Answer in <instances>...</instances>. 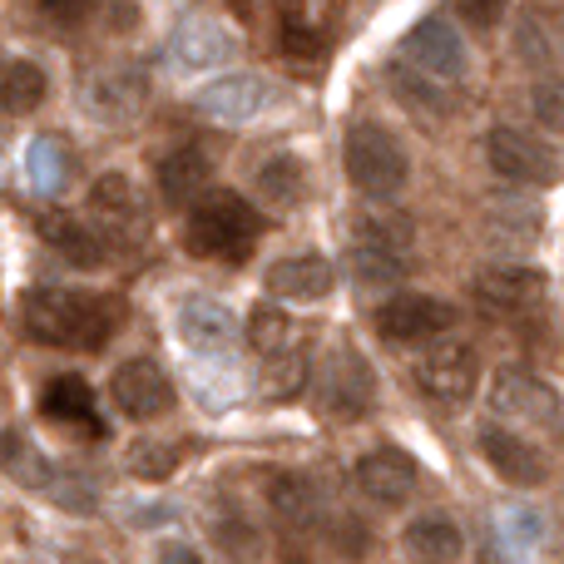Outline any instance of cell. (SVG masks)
I'll return each mask as SVG.
<instances>
[{
    "mask_svg": "<svg viewBox=\"0 0 564 564\" xmlns=\"http://www.w3.org/2000/svg\"><path fill=\"white\" fill-rule=\"evenodd\" d=\"M119 302L99 297V292H79V288H35L20 302V327L30 341L45 347H79V351H99L109 337L119 332Z\"/></svg>",
    "mask_w": 564,
    "mask_h": 564,
    "instance_id": "1",
    "label": "cell"
},
{
    "mask_svg": "<svg viewBox=\"0 0 564 564\" xmlns=\"http://www.w3.org/2000/svg\"><path fill=\"white\" fill-rule=\"evenodd\" d=\"M253 238H258V214L243 194H208L204 204L188 214V253L198 258H214V263H243L253 253Z\"/></svg>",
    "mask_w": 564,
    "mask_h": 564,
    "instance_id": "2",
    "label": "cell"
},
{
    "mask_svg": "<svg viewBox=\"0 0 564 564\" xmlns=\"http://www.w3.org/2000/svg\"><path fill=\"white\" fill-rule=\"evenodd\" d=\"M347 174L371 198L401 194V184H406V154H401L397 134H387L381 124H357L347 134Z\"/></svg>",
    "mask_w": 564,
    "mask_h": 564,
    "instance_id": "3",
    "label": "cell"
},
{
    "mask_svg": "<svg viewBox=\"0 0 564 564\" xmlns=\"http://www.w3.org/2000/svg\"><path fill=\"white\" fill-rule=\"evenodd\" d=\"M486 154H490V169L510 184H530V188H550L560 184V159L550 144H540L535 134L525 129H510V124H496L486 134Z\"/></svg>",
    "mask_w": 564,
    "mask_h": 564,
    "instance_id": "4",
    "label": "cell"
},
{
    "mask_svg": "<svg viewBox=\"0 0 564 564\" xmlns=\"http://www.w3.org/2000/svg\"><path fill=\"white\" fill-rule=\"evenodd\" d=\"M476 381H480V357L466 341H446V347L426 351V361L416 367L421 397H431L436 406H466L476 397Z\"/></svg>",
    "mask_w": 564,
    "mask_h": 564,
    "instance_id": "5",
    "label": "cell"
},
{
    "mask_svg": "<svg viewBox=\"0 0 564 564\" xmlns=\"http://www.w3.org/2000/svg\"><path fill=\"white\" fill-rule=\"evenodd\" d=\"M401 55H406L411 65L426 69V79H460L466 75V40H460V30L451 25L446 15L416 20V25L406 30V40H401Z\"/></svg>",
    "mask_w": 564,
    "mask_h": 564,
    "instance_id": "6",
    "label": "cell"
},
{
    "mask_svg": "<svg viewBox=\"0 0 564 564\" xmlns=\"http://www.w3.org/2000/svg\"><path fill=\"white\" fill-rule=\"evenodd\" d=\"M109 397H115V406L124 411L129 421H159L169 406H174V381L164 377L159 361L134 357L109 377Z\"/></svg>",
    "mask_w": 564,
    "mask_h": 564,
    "instance_id": "7",
    "label": "cell"
},
{
    "mask_svg": "<svg viewBox=\"0 0 564 564\" xmlns=\"http://www.w3.org/2000/svg\"><path fill=\"white\" fill-rule=\"evenodd\" d=\"M278 99V89L268 85V79L258 75H224L214 79V85H204L194 95V109L198 115H208L214 124H248V119H258L268 105Z\"/></svg>",
    "mask_w": 564,
    "mask_h": 564,
    "instance_id": "8",
    "label": "cell"
},
{
    "mask_svg": "<svg viewBox=\"0 0 564 564\" xmlns=\"http://www.w3.org/2000/svg\"><path fill=\"white\" fill-rule=\"evenodd\" d=\"M164 59L174 69H188V75H198V69H224L228 59H238V35L228 25H218V20H184V25L169 35Z\"/></svg>",
    "mask_w": 564,
    "mask_h": 564,
    "instance_id": "9",
    "label": "cell"
},
{
    "mask_svg": "<svg viewBox=\"0 0 564 564\" xmlns=\"http://www.w3.org/2000/svg\"><path fill=\"white\" fill-rule=\"evenodd\" d=\"M178 337L188 341L194 351H204V357H224L228 347L238 341V317L228 312V302L208 297V292H188L184 302H178Z\"/></svg>",
    "mask_w": 564,
    "mask_h": 564,
    "instance_id": "10",
    "label": "cell"
},
{
    "mask_svg": "<svg viewBox=\"0 0 564 564\" xmlns=\"http://www.w3.org/2000/svg\"><path fill=\"white\" fill-rule=\"evenodd\" d=\"M456 327V307L441 297H391L387 307L377 312V332L387 341H426V337H441V332Z\"/></svg>",
    "mask_w": 564,
    "mask_h": 564,
    "instance_id": "11",
    "label": "cell"
},
{
    "mask_svg": "<svg viewBox=\"0 0 564 564\" xmlns=\"http://www.w3.org/2000/svg\"><path fill=\"white\" fill-rule=\"evenodd\" d=\"M371 397H377V381H371L367 361H361L351 347L332 351L327 377H322V406L341 421H357L371 411Z\"/></svg>",
    "mask_w": 564,
    "mask_h": 564,
    "instance_id": "12",
    "label": "cell"
},
{
    "mask_svg": "<svg viewBox=\"0 0 564 564\" xmlns=\"http://www.w3.org/2000/svg\"><path fill=\"white\" fill-rule=\"evenodd\" d=\"M357 486H361V496L377 500V506H401V500H411V490H416V460L397 446H377L357 460Z\"/></svg>",
    "mask_w": 564,
    "mask_h": 564,
    "instance_id": "13",
    "label": "cell"
},
{
    "mask_svg": "<svg viewBox=\"0 0 564 564\" xmlns=\"http://www.w3.org/2000/svg\"><path fill=\"white\" fill-rule=\"evenodd\" d=\"M550 292L545 268H530V263H496L476 278V297L486 302L490 312H520V307H535L540 297Z\"/></svg>",
    "mask_w": 564,
    "mask_h": 564,
    "instance_id": "14",
    "label": "cell"
},
{
    "mask_svg": "<svg viewBox=\"0 0 564 564\" xmlns=\"http://www.w3.org/2000/svg\"><path fill=\"white\" fill-rule=\"evenodd\" d=\"M149 99V79L139 69H99L85 85V109L99 124H124L139 115V105Z\"/></svg>",
    "mask_w": 564,
    "mask_h": 564,
    "instance_id": "15",
    "label": "cell"
},
{
    "mask_svg": "<svg viewBox=\"0 0 564 564\" xmlns=\"http://www.w3.org/2000/svg\"><path fill=\"white\" fill-rule=\"evenodd\" d=\"M490 397H496V411H506V416L535 421V426H555L560 421V397L540 377H530V371H520V367L496 371V391H490Z\"/></svg>",
    "mask_w": 564,
    "mask_h": 564,
    "instance_id": "16",
    "label": "cell"
},
{
    "mask_svg": "<svg viewBox=\"0 0 564 564\" xmlns=\"http://www.w3.org/2000/svg\"><path fill=\"white\" fill-rule=\"evenodd\" d=\"M480 456H486V466L496 470L506 486H540L545 480V456H540L530 441H520L516 431H486L480 436Z\"/></svg>",
    "mask_w": 564,
    "mask_h": 564,
    "instance_id": "17",
    "label": "cell"
},
{
    "mask_svg": "<svg viewBox=\"0 0 564 564\" xmlns=\"http://www.w3.org/2000/svg\"><path fill=\"white\" fill-rule=\"evenodd\" d=\"M268 288L288 302H317L337 288V268L317 253H302V258H278L268 268Z\"/></svg>",
    "mask_w": 564,
    "mask_h": 564,
    "instance_id": "18",
    "label": "cell"
},
{
    "mask_svg": "<svg viewBox=\"0 0 564 564\" xmlns=\"http://www.w3.org/2000/svg\"><path fill=\"white\" fill-rule=\"evenodd\" d=\"M159 188H164L174 204H204L208 188H214V159L204 149H174V154L159 164Z\"/></svg>",
    "mask_w": 564,
    "mask_h": 564,
    "instance_id": "19",
    "label": "cell"
},
{
    "mask_svg": "<svg viewBox=\"0 0 564 564\" xmlns=\"http://www.w3.org/2000/svg\"><path fill=\"white\" fill-rule=\"evenodd\" d=\"M401 550L411 555V564H456L466 555V540H460V530L446 516H421L406 525Z\"/></svg>",
    "mask_w": 564,
    "mask_h": 564,
    "instance_id": "20",
    "label": "cell"
},
{
    "mask_svg": "<svg viewBox=\"0 0 564 564\" xmlns=\"http://www.w3.org/2000/svg\"><path fill=\"white\" fill-rule=\"evenodd\" d=\"M35 228H40V238H45V243L55 248L65 263H75V268H95L99 258H105V248H99V234H89L85 224H75V218L59 214V208H40Z\"/></svg>",
    "mask_w": 564,
    "mask_h": 564,
    "instance_id": "21",
    "label": "cell"
},
{
    "mask_svg": "<svg viewBox=\"0 0 564 564\" xmlns=\"http://www.w3.org/2000/svg\"><path fill=\"white\" fill-rule=\"evenodd\" d=\"M25 174L40 194H59L75 178V149L65 134H35L25 149Z\"/></svg>",
    "mask_w": 564,
    "mask_h": 564,
    "instance_id": "22",
    "label": "cell"
},
{
    "mask_svg": "<svg viewBox=\"0 0 564 564\" xmlns=\"http://www.w3.org/2000/svg\"><path fill=\"white\" fill-rule=\"evenodd\" d=\"M40 411H45L50 421H65V426L99 431L95 391H89L85 377H55V381H45V391H40Z\"/></svg>",
    "mask_w": 564,
    "mask_h": 564,
    "instance_id": "23",
    "label": "cell"
},
{
    "mask_svg": "<svg viewBox=\"0 0 564 564\" xmlns=\"http://www.w3.org/2000/svg\"><path fill=\"white\" fill-rule=\"evenodd\" d=\"M89 214L105 228H134L139 224V194L124 174H105L89 188Z\"/></svg>",
    "mask_w": 564,
    "mask_h": 564,
    "instance_id": "24",
    "label": "cell"
},
{
    "mask_svg": "<svg viewBox=\"0 0 564 564\" xmlns=\"http://www.w3.org/2000/svg\"><path fill=\"white\" fill-rule=\"evenodd\" d=\"M0 466L10 470V480H20V486H30V490L55 486V466H50V456L25 436V431H10L6 436V446H0Z\"/></svg>",
    "mask_w": 564,
    "mask_h": 564,
    "instance_id": "25",
    "label": "cell"
},
{
    "mask_svg": "<svg viewBox=\"0 0 564 564\" xmlns=\"http://www.w3.org/2000/svg\"><path fill=\"white\" fill-rule=\"evenodd\" d=\"M40 99H45V69L35 59H10L0 69V109L30 115V109H40Z\"/></svg>",
    "mask_w": 564,
    "mask_h": 564,
    "instance_id": "26",
    "label": "cell"
},
{
    "mask_svg": "<svg viewBox=\"0 0 564 564\" xmlns=\"http://www.w3.org/2000/svg\"><path fill=\"white\" fill-rule=\"evenodd\" d=\"M258 194H263L273 208H292L307 198V174H302V164L292 154H278L258 169Z\"/></svg>",
    "mask_w": 564,
    "mask_h": 564,
    "instance_id": "27",
    "label": "cell"
},
{
    "mask_svg": "<svg viewBox=\"0 0 564 564\" xmlns=\"http://www.w3.org/2000/svg\"><path fill=\"white\" fill-rule=\"evenodd\" d=\"M273 510L292 530H312L322 520V496H317V486H307V480L282 476V480H273Z\"/></svg>",
    "mask_w": 564,
    "mask_h": 564,
    "instance_id": "28",
    "label": "cell"
},
{
    "mask_svg": "<svg viewBox=\"0 0 564 564\" xmlns=\"http://www.w3.org/2000/svg\"><path fill=\"white\" fill-rule=\"evenodd\" d=\"M351 273L367 282V288H377V282H401L411 273V253L377 248V243H351Z\"/></svg>",
    "mask_w": 564,
    "mask_h": 564,
    "instance_id": "29",
    "label": "cell"
},
{
    "mask_svg": "<svg viewBox=\"0 0 564 564\" xmlns=\"http://www.w3.org/2000/svg\"><path fill=\"white\" fill-rule=\"evenodd\" d=\"M545 540V516L530 506H506L496 516V545H506L510 555H525Z\"/></svg>",
    "mask_w": 564,
    "mask_h": 564,
    "instance_id": "30",
    "label": "cell"
},
{
    "mask_svg": "<svg viewBox=\"0 0 564 564\" xmlns=\"http://www.w3.org/2000/svg\"><path fill=\"white\" fill-rule=\"evenodd\" d=\"M391 89H397V99L406 109H416V115H446L451 109V95L436 85V79H426V75H416V69H391Z\"/></svg>",
    "mask_w": 564,
    "mask_h": 564,
    "instance_id": "31",
    "label": "cell"
},
{
    "mask_svg": "<svg viewBox=\"0 0 564 564\" xmlns=\"http://www.w3.org/2000/svg\"><path fill=\"white\" fill-rule=\"evenodd\" d=\"M302 387H307V351L288 347V351H278V357L263 361V391L268 397L288 401V397H297Z\"/></svg>",
    "mask_w": 564,
    "mask_h": 564,
    "instance_id": "32",
    "label": "cell"
},
{
    "mask_svg": "<svg viewBox=\"0 0 564 564\" xmlns=\"http://www.w3.org/2000/svg\"><path fill=\"white\" fill-rule=\"evenodd\" d=\"M129 476L134 480H169L178 470V446H169V441H134L129 446Z\"/></svg>",
    "mask_w": 564,
    "mask_h": 564,
    "instance_id": "33",
    "label": "cell"
},
{
    "mask_svg": "<svg viewBox=\"0 0 564 564\" xmlns=\"http://www.w3.org/2000/svg\"><path fill=\"white\" fill-rule=\"evenodd\" d=\"M312 15L317 10H282V50L292 59H322V50H327V35L312 25Z\"/></svg>",
    "mask_w": 564,
    "mask_h": 564,
    "instance_id": "34",
    "label": "cell"
},
{
    "mask_svg": "<svg viewBox=\"0 0 564 564\" xmlns=\"http://www.w3.org/2000/svg\"><path fill=\"white\" fill-rule=\"evenodd\" d=\"M248 341H253V351H263V361L288 351V312H278L273 302H258L248 312Z\"/></svg>",
    "mask_w": 564,
    "mask_h": 564,
    "instance_id": "35",
    "label": "cell"
},
{
    "mask_svg": "<svg viewBox=\"0 0 564 564\" xmlns=\"http://www.w3.org/2000/svg\"><path fill=\"white\" fill-rule=\"evenodd\" d=\"M357 243H377V248L411 253V218L406 214H361L357 218Z\"/></svg>",
    "mask_w": 564,
    "mask_h": 564,
    "instance_id": "36",
    "label": "cell"
},
{
    "mask_svg": "<svg viewBox=\"0 0 564 564\" xmlns=\"http://www.w3.org/2000/svg\"><path fill=\"white\" fill-rule=\"evenodd\" d=\"M530 109H535V119L545 129L564 134V79H540V85L530 89Z\"/></svg>",
    "mask_w": 564,
    "mask_h": 564,
    "instance_id": "37",
    "label": "cell"
},
{
    "mask_svg": "<svg viewBox=\"0 0 564 564\" xmlns=\"http://www.w3.org/2000/svg\"><path fill=\"white\" fill-rule=\"evenodd\" d=\"M332 545H337L341 560H361L371 550V535H367V525H361V520L341 516L337 525H332Z\"/></svg>",
    "mask_w": 564,
    "mask_h": 564,
    "instance_id": "38",
    "label": "cell"
},
{
    "mask_svg": "<svg viewBox=\"0 0 564 564\" xmlns=\"http://www.w3.org/2000/svg\"><path fill=\"white\" fill-rule=\"evenodd\" d=\"M50 496H55L65 510H75V516H89V510H95V490H89L85 480H75V476L55 480V486H50Z\"/></svg>",
    "mask_w": 564,
    "mask_h": 564,
    "instance_id": "39",
    "label": "cell"
},
{
    "mask_svg": "<svg viewBox=\"0 0 564 564\" xmlns=\"http://www.w3.org/2000/svg\"><path fill=\"white\" fill-rule=\"evenodd\" d=\"M460 20L476 30H490V25H500V6H460Z\"/></svg>",
    "mask_w": 564,
    "mask_h": 564,
    "instance_id": "40",
    "label": "cell"
},
{
    "mask_svg": "<svg viewBox=\"0 0 564 564\" xmlns=\"http://www.w3.org/2000/svg\"><path fill=\"white\" fill-rule=\"evenodd\" d=\"M40 15L59 20V25H79V20L89 15V6H40Z\"/></svg>",
    "mask_w": 564,
    "mask_h": 564,
    "instance_id": "41",
    "label": "cell"
},
{
    "mask_svg": "<svg viewBox=\"0 0 564 564\" xmlns=\"http://www.w3.org/2000/svg\"><path fill=\"white\" fill-rule=\"evenodd\" d=\"M159 564H204V555L194 545H164L159 550Z\"/></svg>",
    "mask_w": 564,
    "mask_h": 564,
    "instance_id": "42",
    "label": "cell"
},
{
    "mask_svg": "<svg viewBox=\"0 0 564 564\" xmlns=\"http://www.w3.org/2000/svg\"><path fill=\"white\" fill-rule=\"evenodd\" d=\"M0 178H6V139H0Z\"/></svg>",
    "mask_w": 564,
    "mask_h": 564,
    "instance_id": "43",
    "label": "cell"
}]
</instances>
